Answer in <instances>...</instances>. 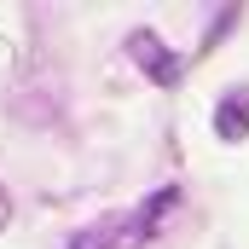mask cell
Instances as JSON below:
<instances>
[{
	"label": "cell",
	"instance_id": "obj_1",
	"mask_svg": "<svg viewBox=\"0 0 249 249\" xmlns=\"http://www.w3.org/2000/svg\"><path fill=\"white\" fill-rule=\"evenodd\" d=\"M174 203H180V191H174V186H162V191H151L139 209L99 214L93 226H81V232L70 238V249H145L157 232H162V220L174 214Z\"/></svg>",
	"mask_w": 249,
	"mask_h": 249
},
{
	"label": "cell",
	"instance_id": "obj_2",
	"mask_svg": "<svg viewBox=\"0 0 249 249\" xmlns=\"http://www.w3.org/2000/svg\"><path fill=\"white\" fill-rule=\"evenodd\" d=\"M127 58H139V64H145V75H151V81H180V58H174V53H162L151 29L127 35Z\"/></svg>",
	"mask_w": 249,
	"mask_h": 249
},
{
	"label": "cell",
	"instance_id": "obj_3",
	"mask_svg": "<svg viewBox=\"0 0 249 249\" xmlns=\"http://www.w3.org/2000/svg\"><path fill=\"white\" fill-rule=\"evenodd\" d=\"M214 133H220L226 145L249 139V87H232V93L214 105Z\"/></svg>",
	"mask_w": 249,
	"mask_h": 249
},
{
	"label": "cell",
	"instance_id": "obj_4",
	"mask_svg": "<svg viewBox=\"0 0 249 249\" xmlns=\"http://www.w3.org/2000/svg\"><path fill=\"white\" fill-rule=\"evenodd\" d=\"M12 220V197H6V186H0V226Z\"/></svg>",
	"mask_w": 249,
	"mask_h": 249
}]
</instances>
